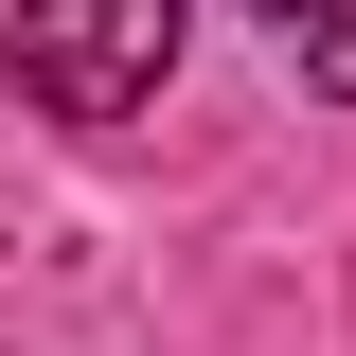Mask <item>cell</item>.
Instances as JSON below:
<instances>
[{
    "label": "cell",
    "mask_w": 356,
    "mask_h": 356,
    "mask_svg": "<svg viewBox=\"0 0 356 356\" xmlns=\"http://www.w3.org/2000/svg\"><path fill=\"white\" fill-rule=\"evenodd\" d=\"M178 72V0H18V89L54 125H125Z\"/></svg>",
    "instance_id": "6da1fadb"
},
{
    "label": "cell",
    "mask_w": 356,
    "mask_h": 356,
    "mask_svg": "<svg viewBox=\"0 0 356 356\" xmlns=\"http://www.w3.org/2000/svg\"><path fill=\"white\" fill-rule=\"evenodd\" d=\"M250 18H267V36H339L356 0H250Z\"/></svg>",
    "instance_id": "7a4b0ae2"
},
{
    "label": "cell",
    "mask_w": 356,
    "mask_h": 356,
    "mask_svg": "<svg viewBox=\"0 0 356 356\" xmlns=\"http://www.w3.org/2000/svg\"><path fill=\"white\" fill-rule=\"evenodd\" d=\"M321 89H339V107H356V18H339V36H321Z\"/></svg>",
    "instance_id": "3957f363"
}]
</instances>
